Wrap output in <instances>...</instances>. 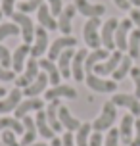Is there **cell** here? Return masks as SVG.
I'll return each mask as SVG.
<instances>
[{
  "mask_svg": "<svg viewBox=\"0 0 140 146\" xmlns=\"http://www.w3.org/2000/svg\"><path fill=\"white\" fill-rule=\"evenodd\" d=\"M15 79V73L14 69H6V67L0 64V81H4V83H8V81Z\"/></svg>",
  "mask_w": 140,
  "mask_h": 146,
  "instance_id": "41",
  "label": "cell"
},
{
  "mask_svg": "<svg viewBox=\"0 0 140 146\" xmlns=\"http://www.w3.org/2000/svg\"><path fill=\"white\" fill-rule=\"evenodd\" d=\"M31 146H48V144H44V142H35V144H31Z\"/></svg>",
  "mask_w": 140,
  "mask_h": 146,
  "instance_id": "50",
  "label": "cell"
},
{
  "mask_svg": "<svg viewBox=\"0 0 140 146\" xmlns=\"http://www.w3.org/2000/svg\"><path fill=\"white\" fill-rule=\"evenodd\" d=\"M90 135H92V123H88V121L81 123L79 131H77V135H75V144L77 146H88Z\"/></svg>",
  "mask_w": 140,
  "mask_h": 146,
  "instance_id": "31",
  "label": "cell"
},
{
  "mask_svg": "<svg viewBox=\"0 0 140 146\" xmlns=\"http://www.w3.org/2000/svg\"><path fill=\"white\" fill-rule=\"evenodd\" d=\"M15 35H21V29H19L17 23H14V21L0 23V42H2L6 36H15Z\"/></svg>",
  "mask_w": 140,
  "mask_h": 146,
  "instance_id": "33",
  "label": "cell"
},
{
  "mask_svg": "<svg viewBox=\"0 0 140 146\" xmlns=\"http://www.w3.org/2000/svg\"><path fill=\"white\" fill-rule=\"evenodd\" d=\"M85 83L88 85L90 90H96V92H113V90H117V81L104 79V77L94 75V73H87Z\"/></svg>",
  "mask_w": 140,
  "mask_h": 146,
  "instance_id": "6",
  "label": "cell"
},
{
  "mask_svg": "<svg viewBox=\"0 0 140 146\" xmlns=\"http://www.w3.org/2000/svg\"><path fill=\"white\" fill-rule=\"evenodd\" d=\"M12 21L19 25L23 42L25 44H33V40H35V23H33V19L29 17V14L14 12V14H12Z\"/></svg>",
  "mask_w": 140,
  "mask_h": 146,
  "instance_id": "3",
  "label": "cell"
},
{
  "mask_svg": "<svg viewBox=\"0 0 140 146\" xmlns=\"http://www.w3.org/2000/svg\"><path fill=\"white\" fill-rule=\"evenodd\" d=\"M42 4H44L42 0H23V2L17 4V12H21V14H33V12H37Z\"/></svg>",
  "mask_w": 140,
  "mask_h": 146,
  "instance_id": "34",
  "label": "cell"
},
{
  "mask_svg": "<svg viewBox=\"0 0 140 146\" xmlns=\"http://www.w3.org/2000/svg\"><path fill=\"white\" fill-rule=\"evenodd\" d=\"M23 139H21V146H31L35 144V139H37V125H35V117L25 115L23 117Z\"/></svg>",
  "mask_w": 140,
  "mask_h": 146,
  "instance_id": "25",
  "label": "cell"
},
{
  "mask_svg": "<svg viewBox=\"0 0 140 146\" xmlns=\"http://www.w3.org/2000/svg\"><path fill=\"white\" fill-rule=\"evenodd\" d=\"M48 2V8H50V12L54 17H59V14L63 12V2L61 0H46Z\"/></svg>",
  "mask_w": 140,
  "mask_h": 146,
  "instance_id": "38",
  "label": "cell"
},
{
  "mask_svg": "<svg viewBox=\"0 0 140 146\" xmlns=\"http://www.w3.org/2000/svg\"><path fill=\"white\" fill-rule=\"evenodd\" d=\"M27 56H31V44L23 42L14 50V54H12V69H14V73H23Z\"/></svg>",
  "mask_w": 140,
  "mask_h": 146,
  "instance_id": "14",
  "label": "cell"
},
{
  "mask_svg": "<svg viewBox=\"0 0 140 146\" xmlns=\"http://www.w3.org/2000/svg\"><path fill=\"white\" fill-rule=\"evenodd\" d=\"M50 81H48V75L44 71L38 73V77L33 83H31L29 87L23 88V94L25 98H38V94H42V90H46V85H48Z\"/></svg>",
  "mask_w": 140,
  "mask_h": 146,
  "instance_id": "19",
  "label": "cell"
},
{
  "mask_svg": "<svg viewBox=\"0 0 140 146\" xmlns=\"http://www.w3.org/2000/svg\"><path fill=\"white\" fill-rule=\"evenodd\" d=\"M119 137L125 144H131L134 137V115L133 113H125L119 125Z\"/></svg>",
  "mask_w": 140,
  "mask_h": 146,
  "instance_id": "20",
  "label": "cell"
},
{
  "mask_svg": "<svg viewBox=\"0 0 140 146\" xmlns=\"http://www.w3.org/2000/svg\"><path fill=\"white\" fill-rule=\"evenodd\" d=\"M88 146H104V137L102 133H92L90 135V140H88Z\"/></svg>",
  "mask_w": 140,
  "mask_h": 146,
  "instance_id": "42",
  "label": "cell"
},
{
  "mask_svg": "<svg viewBox=\"0 0 140 146\" xmlns=\"http://www.w3.org/2000/svg\"><path fill=\"white\" fill-rule=\"evenodd\" d=\"M73 56H75L73 48H67V50H63L59 54V58H58V69L61 73V77H65V79L71 77V62H73Z\"/></svg>",
  "mask_w": 140,
  "mask_h": 146,
  "instance_id": "28",
  "label": "cell"
},
{
  "mask_svg": "<svg viewBox=\"0 0 140 146\" xmlns=\"http://www.w3.org/2000/svg\"><path fill=\"white\" fill-rule=\"evenodd\" d=\"M50 146H61V139L54 137V139H52V144H50Z\"/></svg>",
  "mask_w": 140,
  "mask_h": 146,
  "instance_id": "47",
  "label": "cell"
},
{
  "mask_svg": "<svg viewBox=\"0 0 140 146\" xmlns=\"http://www.w3.org/2000/svg\"><path fill=\"white\" fill-rule=\"evenodd\" d=\"M77 12L83 14L85 17H100L102 14H106V6L104 4H90L88 0H75L73 2Z\"/></svg>",
  "mask_w": 140,
  "mask_h": 146,
  "instance_id": "16",
  "label": "cell"
},
{
  "mask_svg": "<svg viewBox=\"0 0 140 146\" xmlns=\"http://www.w3.org/2000/svg\"><path fill=\"white\" fill-rule=\"evenodd\" d=\"M42 108H44V104H42L40 98H25L14 110V115H15V119H23L25 115H29L31 111H38V110H42Z\"/></svg>",
  "mask_w": 140,
  "mask_h": 146,
  "instance_id": "15",
  "label": "cell"
},
{
  "mask_svg": "<svg viewBox=\"0 0 140 146\" xmlns=\"http://www.w3.org/2000/svg\"><path fill=\"white\" fill-rule=\"evenodd\" d=\"M119 129H113L111 127L108 135H106V139H104V146H119Z\"/></svg>",
  "mask_w": 140,
  "mask_h": 146,
  "instance_id": "35",
  "label": "cell"
},
{
  "mask_svg": "<svg viewBox=\"0 0 140 146\" xmlns=\"http://www.w3.org/2000/svg\"><path fill=\"white\" fill-rule=\"evenodd\" d=\"M131 29H133L131 17L119 21V27H117V31H115V48H117V50L125 52L127 48H129V35H131Z\"/></svg>",
  "mask_w": 140,
  "mask_h": 146,
  "instance_id": "10",
  "label": "cell"
},
{
  "mask_svg": "<svg viewBox=\"0 0 140 146\" xmlns=\"http://www.w3.org/2000/svg\"><path fill=\"white\" fill-rule=\"evenodd\" d=\"M115 2V6L119 8V10H129L131 8V2L129 0H113Z\"/></svg>",
  "mask_w": 140,
  "mask_h": 146,
  "instance_id": "46",
  "label": "cell"
},
{
  "mask_svg": "<svg viewBox=\"0 0 140 146\" xmlns=\"http://www.w3.org/2000/svg\"><path fill=\"white\" fill-rule=\"evenodd\" d=\"M61 146H77V144H75V137H73V133L67 131L65 135L61 137Z\"/></svg>",
  "mask_w": 140,
  "mask_h": 146,
  "instance_id": "44",
  "label": "cell"
},
{
  "mask_svg": "<svg viewBox=\"0 0 140 146\" xmlns=\"http://www.w3.org/2000/svg\"><path fill=\"white\" fill-rule=\"evenodd\" d=\"M38 73H40V66H38V60L35 58H29L27 60V66L23 69V73L19 77H15V87L17 88H25L29 87L33 81L38 77Z\"/></svg>",
  "mask_w": 140,
  "mask_h": 146,
  "instance_id": "7",
  "label": "cell"
},
{
  "mask_svg": "<svg viewBox=\"0 0 140 146\" xmlns=\"http://www.w3.org/2000/svg\"><path fill=\"white\" fill-rule=\"evenodd\" d=\"M117 119V106L111 102H104L102 106V113L92 121V131L102 133V131H110L113 127V121Z\"/></svg>",
  "mask_w": 140,
  "mask_h": 146,
  "instance_id": "1",
  "label": "cell"
},
{
  "mask_svg": "<svg viewBox=\"0 0 140 146\" xmlns=\"http://www.w3.org/2000/svg\"><path fill=\"white\" fill-rule=\"evenodd\" d=\"M59 98H77V90L69 85H58L52 87L50 90H44V100L52 102V100H59Z\"/></svg>",
  "mask_w": 140,
  "mask_h": 146,
  "instance_id": "18",
  "label": "cell"
},
{
  "mask_svg": "<svg viewBox=\"0 0 140 146\" xmlns=\"http://www.w3.org/2000/svg\"><path fill=\"white\" fill-rule=\"evenodd\" d=\"M2 142L6 146H21V142H17L14 131H2Z\"/></svg>",
  "mask_w": 140,
  "mask_h": 146,
  "instance_id": "37",
  "label": "cell"
},
{
  "mask_svg": "<svg viewBox=\"0 0 140 146\" xmlns=\"http://www.w3.org/2000/svg\"><path fill=\"white\" fill-rule=\"evenodd\" d=\"M129 56L133 60L140 58V29H133L131 31V35H129Z\"/></svg>",
  "mask_w": 140,
  "mask_h": 146,
  "instance_id": "30",
  "label": "cell"
},
{
  "mask_svg": "<svg viewBox=\"0 0 140 146\" xmlns=\"http://www.w3.org/2000/svg\"><path fill=\"white\" fill-rule=\"evenodd\" d=\"M108 58H110V50H106V48L92 50L87 56V60H85V73H92L96 64H100V62H104V60H108Z\"/></svg>",
  "mask_w": 140,
  "mask_h": 146,
  "instance_id": "27",
  "label": "cell"
},
{
  "mask_svg": "<svg viewBox=\"0 0 140 146\" xmlns=\"http://www.w3.org/2000/svg\"><path fill=\"white\" fill-rule=\"evenodd\" d=\"M58 115H59V123L63 125V127H65L69 133H73V131L77 133V131H79V127H81V121H79L77 117L71 115V111H69V108H67V106H63V104L59 106Z\"/></svg>",
  "mask_w": 140,
  "mask_h": 146,
  "instance_id": "26",
  "label": "cell"
},
{
  "mask_svg": "<svg viewBox=\"0 0 140 146\" xmlns=\"http://www.w3.org/2000/svg\"><path fill=\"white\" fill-rule=\"evenodd\" d=\"M131 77L134 81V96L140 100V67H133L131 69Z\"/></svg>",
  "mask_w": 140,
  "mask_h": 146,
  "instance_id": "39",
  "label": "cell"
},
{
  "mask_svg": "<svg viewBox=\"0 0 140 146\" xmlns=\"http://www.w3.org/2000/svg\"><path fill=\"white\" fill-rule=\"evenodd\" d=\"M37 19H38V23H40V27H44L46 31L58 29V19L52 15L48 4H42V6L37 10Z\"/></svg>",
  "mask_w": 140,
  "mask_h": 146,
  "instance_id": "22",
  "label": "cell"
},
{
  "mask_svg": "<svg viewBox=\"0 0 140 146\" xmlns=\"http://www.w3.org/2000/svg\"><path fill=\"white\" fill-rule=\"evenodd\" d=\"M129 146H140V119H134V137Z\"/></svg>",
  "mask_w": 140,
  "mask_h": 146,
  "instance_id": "43",
  "label": "cell"
},
{
  "mask_svg": "<svg viewBox=\"0 0 140 146\" xmlns=\"http://www.w3.org/2000/svg\"><path fill=\"white\" fill-rule=\"evenodd\" d=\"M14 6H15V0H2L0 10H2V14H4V15L12 17V14H14Z\"/></svg>",
  "mask_w": 140,
  "mask_h": 146,
  "instance_id": "40",
  "label": "cell"
},
{
  "mask_svg": "<svg viewBox=\"0 0 140 146\" xmlns=\"http://www.w3.org/2000/svg\"><path fill=\"white\" fill-rule=\"evenodd\" d=\"M131 4H134V6H140V0H129Z\"/></svg>",
  "mask_w": 140,
  "mask_h": 146,
  "instance_id": "49",
  "label": "cell"
},
{
  "mask_svg": "<svg viewBox=\"0 0 140 146\" xmlns=\"http://www.w3.org/2000/svg\"><path fill=\"white\" fill-rule=\"evenodd\" d=\"M23 100V90L21 88H12L10 92H8L4 98H0V113H10V111H14L19 102Z\"/></svg>",
  "mask_w": 140,
  "mask_h": 146,
  "instance_id": "13",
  "label": "cell"
},
{
  "mask_svg": "<svg viewBox=\"0 0 140 146\" xmlns=\"http://www.w3.org/2000/svg\"><path fill=\"white\" fill-rule=\"evenodd\" d=\"M75 44H77V38L71 36V35L69 36L63 35V36H59V38H56V40L50 44V48H48V60H52V62L58 60L61 52L67 50V48H73Z\"/></svg>",
  "mask_w": 140,
  "mask_h": 146,
  "instance_id": "11",
  "label": "cell"
},
{
  "mask_svg": "<svg viewBox=\"0 0 140 146\" xmlns=\"http://www.w3.org/2000/svg\"><path fill=\"white\" fill-rule=\"evenodd\" d=\"M111 102L119 106V108H127L134 117L140 115V100L136 98L134 94H125V92H115L113 98H111Z\"/></svg>",
  "mask_w": 140,
  "mask_h": 146,
  "instance_id": "9",
  "label": "cell"
},
{
  "mask_svg": "<svg viewBox=\"0 0 140 146\" xmlns=\"http://www.w3.org/2000/svg\"><path fill=\"white\" fill-rule=\"evenodd\" d=\"M121 60H123V52L121 50H113L110 54V58L104 60V62H100V64H96L92 71H94L96 75H111V73L117 69V66L121 64Z\"/></svg>",
  "mask_w": 140,
  "mask_h": 146,
  "instance_id": "8",
  "label": "cell"
},
{
  "mask_svg": "<svg viewBox=\"0 0 140 146\" xmlns=\"http://www.w3.org/2000/svg\"><path fill=\"white\" fill-rule=\"evenodd\" d=\"M0 64L6 67V69H12V54L4 44H0Z\"/></svg>",
  "mask_w": 140,
  "mask_h": 146,
  "instance_id": "36",
  "label": "cell"
},
{
  "mask_svg": "<svg viewBox=\"0 0 140 146\" xmlns=\"http://www.w3.org/2000/svg\"><path fill=\"white\" fill-rule=\"evenodd\" d=\"M23 121L15 117H0V131H14L15 135H23Z\"/></svg>",
  "mask_w": 140,
  "mask_h": 146,
  "instance_id": "29",
  "label": "cell"
},
{
  "mask_svg": "<svg viewBox=\"0 0 140 146\" xmlns=\"http://www.w3.org/2000/svg\"><path fill=\"white\" fill-rule=\"evenodd\" d=\"M2 15H4V14H2V10H0V19H2Z\"/></svg>",
  "mask_w": 140,
  "mask_h": 146,
  "instance_id": "51",
  "label": "cell"
},
{
  "mask_svg": "<svg viewBox=\"0 0 140 146\" xmlns=\"http://www.w3.org/2000/svg\"><path fill=\"white\" fill-rule=\"evenodd\" d=\"M38 66H40V69L48 75V81H50L52 87H58L59 79H61V73H59V69H58V64L52 62V60H48V58H42V60H38Z\"/></svg>",
  "mask_w": 140,
  "mask_h": 146,
  "instance_id": "21",
  "label": "cell"
},
{
  "mask_svg": "<svg viewBox=\"0 0 140 146\" xmlns=\"http://www.w3.org/2000/svg\"><path fill=\"white\" fill-rule=\"evenodd\" d=\"M35 125H37V131H38V135H40L42 139L52 140L54 137H56V133L52 131V127L48 125V119H46V111L44 110H38L37 113H35Z\"/></svg>",
  "mask_w": 140,
  "mask_h": 146,
  "instance_id": "24",
  "label": "cell"
},
{
  "mask_svg": "<svg viewBox=\"0 0 140 146\" xmlns=\"http://www.w3.org/2000/svg\"><path fill=\"white\" fill-rule=\"evenodd\" d=\"M87 56H88V52L85 50V48H81V50L75 52L73 56V62H71V77H73L75 81H85V60H87Z\"/></svg>",
  "mask_w": 140,
  "mask_h": 146,
  "instance_id": "17",
  "label": "cell"
},
{
  "mask_svg": "<svg viewBox=\"0 0 140 146\" xmlns=\"http://www.w3.org/2000/svg\"><path fill=\"white\" fill-rule=\"evenodd\" d=\"M117 27H119V21L115 17H110V19L100 27L102 48H106V50H110V52L117 50V48H115V31H117Z\"/></svg>",
  "mask_w": 140,
  "mask_h": 146,
  "instance_id": "4",
  "label": "cell"
},
{
  "mask_svg": "<svg viewBox=\"0 0 140 146\" xmlns=\"http://www.w3.org/2000/svg\"><path fill=\"white\" fill-rule=\"evenodd\" d=\"M131 21L136 25V29H140V10H131Z\"/></svg>",
  "mask_w": 140,
  "mask_h": 146,
  "instance_id": "45",
  "label": "cell"
},
{
  "mask_svg": "<svg viewBox=\"0 0 140 146\" xmlns=\"http://www.w3.org/2000/svg\"><path fill=\"white\" fill-rule=\"evenodd\" d=\"M50 44H48V31L44 27H35V40L31 44V58L40 60L44 56V52H48Z\"/></svg>",
  "mask_w": 140,
  "mask_h": 146,
  "instance_id": "5",
  "label": "cell"
},
{
  "mask_svg": "<svg viewBox=\"0 0 140 146\" xmlns=\"http://www.w3.org/2000/svg\"><path fill=\"white\" fill-rule=\"evenodd\" d=\"M100 27H102V21L100 17H90L88 21L85 23L83 27V38L88 48L92 50H98L102 48V38H100Z\"/></svg>",
  "mask_w": 140,
  "mask_h": 146,
  "instance_id": "2",
  "label": "cell"
},
{
  "mask_svg": "<svg viewBox=\"0 0 140 146\" xmlns=\"http://www.w3.org/2000/svg\"><path fill=\"white\" fill-rule=\"evenodd\" d=\"M59 100H52V102H48V106H46V119H48V125L52 127V131L54 133H59L61 129H63V125L59 123Z\"/></svg>",
  "mask_w": 140,
  "mask_h": 146,
  "instance_id": "23",
  "label": "cell"
},
{
  "mask_svg": "<svg viewBox=\"0 0 140 146\" xmlns=\"http://www.w3.org/2000/svg\"><path fill=\"white\" fill-rule=\"evenodd\" d=\"M75 14H77L75 4H67V6L63 8V12L59 14V17H58V29L61 31L65 36H69L71 31H73V17H75Z\"/></svg>",
  "mask_w": 140,
  "mask_h": 146,
  "instance_id": "12",
  "label": "cell"
},
{
  "mask_svg": "<svg viewBox=\"0 0 140 146\" xmlns=\"http://www.w3.org/2000/svg\"><path fill=\"white\" fill-rule=\"evenodd\" d=\"M8 94V88H4V87H0V98H4V96Z\"/></svg>",
  "mask_w": 140,
  "mask_h": 146,
  "instance_id": "48",
  "label": "cell"
},
{
  "mask_svg": "<svg viewBox=\"0 0 140 146\" xmlns=\"http://www.w3.org/2000/svg\"><path fill=\"white\" fill-rule=\"evenodd\" d=\"M131 69H133V58L131 56H123L121 64L117 66L115 71L111 73V77H113V81H121V79H125L127 73H131Z\"/></svg>",
  "mask_w": 140,
  "mask_h": 146,
  "instance_id": "32",
  "label": "cell"
}]
</instances>
